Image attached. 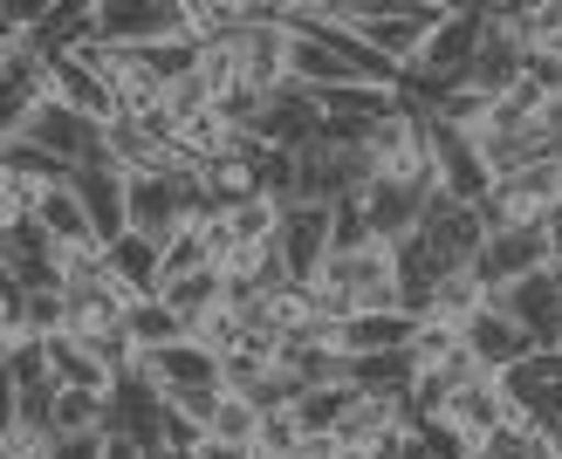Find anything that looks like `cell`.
<instances>
[{
    "label": "cell",
    "instance_id": "1",
    "mask_svg": "<svg viewBox=\"0 0 562 459\" xmlns=\"http://www.w3.org/2000/svg\"><path fill=\"white\" fill-rule=\"evenodd\" d=\"M316 295L329 315H357V309H412L405 302V268H398V240H363V247H336Z\"/></svg>",
    "mask_w": 562,
    "mask_h": 459
},
{
    "label": "cell",
    "instance_id": "2",
    "mask_svg": "<svg viewBox=\"0 0 562 459\" xmlns=\"http://www.w3.org/2000/svg\"><path fill=\"white\" fill-rule=\"evenodd\" d=\"M200 35L186 0H103L82 42H117V48H151V42H186Z\"/></svg>",
    "mask_w": 562,
    "mask_h": 459
},
{
    "label": "cell",
    "instance_id": "3",
    "mask_svg": "<svg viewBox=\"0 0 562 459\" xmlns=\"http://www.w3.org/2000/svg\"><path fill=\"white\" fill-rule=\"evenodd\" d=\"M481 35H487V14L481 8H446L426 27V42H418L405 82H467L473 55H481Z\"/></svg>",
    "mask_w": 562,
    "mask_h": 459
},
{
    "label": "cell",
    "instance_id": "4",
    "mask_svg": "<svg viewBox=\"0 0 562 459\" xmlns=\"http://www.w3.org/2000/svg\"><path fill=\"white\" fill-rule=\"evenodd\" d=\"M555 206H562V152H542L515 179H494L481 213H487V226H521V220H549Z\"/></svg>",
    "mask_w": 562,
    "mask_h": 459
},
{
    "label": "cell",
    "instance_id": "5",
    "mask_svg": "<svg viewBox=\"0 0 562 459\" xmlns=\"http://www.w3.org/2000/svg\"><path fill=\"white\" fill-rule=\"evenodd\" d=\"M555 268V247H549V226L542 220H521V226H487L481 254H473V275H487V289H508V281Z\"/></svg>",
    "mask_w": 562,
    "mask_h": 459
},
{
    "label": "cell",
    "instance_id": "6",
    "mask_svg": "<svg viewBox=\"0 0 562 459\" xmlns=\"http://www.w3.org/2000/svg\"><path fill=\"white\" fill-rule=\"evenodd\" d=\"M432 418L453 425L467 446H481V439H494V433H508V425H521L508 384H501V370H487V378H473V384H460V391H446V405H439Z\"/></svg>",
    "mask_w": 562,
    "mask_h": 459
},
{
    "label": "cell",
    "instance_id": "7",
    "mask_svg": "<svg viewBox=\"0 0 562 459\" xmlns=\"http://www.w3.org/2000/svg\"><path fill=\"white\" fill-rule=\"evenodd\" d=\"M281 261H289L295 281H316L323 261L336 254V206H308V199H295L289 213H281Z\"/></svg>",
    "mask_w": 562,
    "mask_h": 459
},
{
    "label": "cell",
    "instance_id": "8",
    "mask_svg": "<svg viewBox=\"0 0 562 459\" xmlns=\"http://www.w3.org/2000/svg\"><path fill=\"white\" fill-rule=\"evenodd\" d=\"M494 309H508L521 329H536L542 350H562V275L555 268H536L508 281V289H494Z\"/></svg>",
    "mask_w": 562,
    "mask_h": 459
},
{
    "label": "cell",
    "instance_id": "9",
    "mask_svg": "<svg viewBox=\"0 0 562 459\" xmlns=\"http://www.w3.org/2000/svg\"><path fill=\"white\" fill-rule=\"evenodd\" d=\"M186 192L179 179H165V171H131V234H145L158 247H172L186 234Z\"/></svg>",
    "mask_w": 562,
    "mask_h": 459
},
{
    "label": "cell",
    "instance_id": "10",
    "mask_svg": "<svg viewBox=\"0 0 562 459\" xmlns=\"http://www.w3.org/2000/svg\"><path fill=\"white\" fill-rule=\"evenodd\" d=\"M323 103H316V90H302V82H289V90H274L268 103H261V124H255V137L261 145H274V152H302L308 137H323Z\"/></svg>",
    "mask_w": 562,
    "mask_h": 459
},
{
    "label": "cell",
    "instance_id": "11",
    "mask_svg": "<svg viewBox=\"0 0 562 459\" xmlns=\"http://www.w3.org/2000/svg\"><path fill=\"white\" fill-rule=\"evenodd\" d=\"M501 384H508L515 412H521L528 425H555V418H562V350L521 357L515 370H501Z\"/></svg>",
    "mask_w": 562,
    "mask_h": 459
},
{
    "label": "cell",
    "instance_id": "12",
    "mask_svg": "<svg viewBox=\"0 0 562 459\" xmlns=\"http://www.w3.org/2000/svg\"><path fill=\"white\" fill-rule=\"evenodd\" d=\"M528 48L521 42V27L508 21V14H487V35H481V55H473V69H467V82H481V90H494V97H508L515 82L528 76Z\"/></svg>",
    "mask_w": 562,
    "mask_h": 459
},
{
    "label": "cell",
    "instance_id": "13",
    "mask_svg": "<svg viewBox=\"0 0 562 459\" xmlns=\"http://www.w3.org/2000/svg\"><path fill=\"white\" fill-rule=\"evenodd\" d=\"M357 206H363V220H371L378 240H405V234H418V226H426L432 192L418 186V179H378L371 192L357 199Z\"/></svg>",
    "mask_w": 562,
    "mask_h": 459
},
{
    "label": "cell",
    "instance_id": "14",
    "mask_svg": "<svg viewBox=\"0 0 562 459\" xmlns=\"http://www.w3.org/2000/svg\"><path fill=\"white\" fill-rule=\"evenodd\" d=\"M110 433H124L137 446H158L165 439V391H158L151 370L117 378V391H110Z\"/></svg>",
    "mask_w": 562,
    "mask_h": 459
},
{
    "label": "cell",
    "instance_id": "15",
    "mask_svg": "<svg viewBox=\"0 0 562 459\" xmlns=\"http://www.w3.org/2000/svg\"><path fill=\"white\" fill-rule=\"evenodd\" d=\"M27 137H35L42 152H55L69 171H76L82 158H97V152H103V124H97V117H82V110H69V103H42V110H35V124H27Z\"/></svg>",
    "mask_w": 562,
    "mask_h": 459
},
{
    "label": "cell",
    "instance_id": "16",
    "mask_svg": "<svg viewBox=\"0 0 562 459\" xmlns=\"http://www.w3.org/2000/svg\"><path fill=\"white\" fill-rule=\"evenodd\" d=\"M48 69H55V103H69V110H82V117H97V124H110L124 110V97L110 90L76 48H48Z\"/></svg>",
    "mask_w": 562,
    "mask_h": 459
},
{
    "label": "cell",
    "instance_id": "17",
    "mask_svg": "<svg viewBox=\"0 0 562 459\" xmlns=\"http://www.w3.org/2000/svg\"><path fill=\"white\" fill-rule=\"evenodd\" d=\"M467 350L481 357L487 370H515L521 357H536L542 343H536V329H521L508 309H487V315H473V323H467Z\"/></svg>",
    "mask_w": 562,
    "mask_h": 459
},
{
    "label": "cell",
    "instance_id": "18",
    "mask_svg": "<svg viewBox=\"0 0 562 459\" xmlns=\"http://www.w3.org/2000/svg\"><path fill=\"white\" fill-rule=\"evenodd\" d=\"M145 370L158 378L165 398H172V391H192V384H227V370H220V350H206V343H192V336H179V343H165V350H151Z\"/></svg>",
    "mask_w": 562,
    "mask_h": 459
},
{
    "label": "cell",
    "instance_id": "19",
    "mask_svg": "<svg viewBox=\"0 0 562 459\" xmlns=\"http://www.w3.org/2000/svg\"><path fill=\"white\" fill-rule=\"evenodd\" d=\"M494 309V289H487V275H473V268H453V275H439V289L426 295V309L418 315H432V323H453L467 329L473 315H487Z\"/></svg>",
    "mask_w": 562,
    "mask_h": 459
},
{
    "label": "cell",
    "instance_id": "20",
    "mask_svg": "<svg viewBox=\"0 0 562 459\" xmlns=\"http://www.w3.org/2000/svg\"><path fill=\"white\" fill-rule=\"evenodd\" d=\"M439 14H363V21H350L363 42H371L378 55H391L398 69H412V55H418V42H426V27H432Z\"/></svg>",
    "mask_w": 562,
    "mask_h": 459
},
{
    "label": "cell",
    "instance_id": "21",
    "mask_svg": "<svg viewBox=\"0 0 562 459\" xmlns=\"http://www.w3.org/2000/svg\"><path fill=\"white\" fill-rule=\"evenodd\" d=\"M48 433L69 439V433H110V391H90V384H63L48 405Z\"/></svg>",
    "mask_w": 562,
    "mask_h": 459
},
{
    "label": "cell",
    "instance_id": "22",
    "mask_svg": "<svg viewBox=\"0 0 562 459\" xmlns=\"http://www.w3.org/2000/svg\"><path fill=\"white\" fill-rule=\"evenodd\" d=\"M158 295L172 302V309L186 315V329H192L206 309L227 302V268H186V275H165V289H158Z\"/></svg>",
    "mask_w": 562,
    "mask_h": 459
},
{
    "label": "cell",
    "instance_id": "23",
    "mask_svg": "<svg viewBox=\"0 0 562 459\" xmlns=\"http://www.w3.org/2000/svg\"><path fill=\"white\" fill-rule=\"evenodd\" d=\"M110 268H117L137 295H158L165 289V247L145 240V234H117V240H110Z\"/></svg>",
    "mask_w": 562,
    "mask_h": 459
},
{
    "label": "cell",
    "instance_id": "24",
    "mask_svg": "<svg viewBox=\"0 0 562 459\" xmlns=\"http://www.w3.org/2000/svg\"><path fill=\"white\" fill-rule=\"evenodd\" d=\"M261 425H268V405H261V398H247V391H220V405H213V418H206V439L255 446V439H261Z\"/></svg>",
    "mask_w": 562,
    "mask_h": 459
},
{
    "label": "cell",
    "instance_id": "25",
    "mask_svg": "<svg viewBox=\"0 0 562 459\" xmlns=\"http://www.w3.org/2000/svg\"><path fill=\"white\" fill-rule=\"evenodd\" d=\"M35 220L48 226L55 240H103V234H97V220H90V206H82V192H76V179L48 186V199L35 206Z\"/></svg>",
    "mask_w": 562,
    "mask_h": 459
},
{
    "label": "cell",
    "instance_id": "26",
    "mask_svg": "<svg viewBox=\"0 0 562 459\" xmlns=\"http://www.w3.org/2000/svg\"><path fill=\"white\" fill-rule=\"evenodd\" d=\"M124 323H131V336L145 343V350H165V343H179V336H192V329H186V315H179L172 302H165V295H137V302H131V315H124Z\"/></svg>",
    "mask_w": 562,
    "mask_h": 459
},
{
    "label": "cell",
    "instance_id": "27",
    "mask_svg": "<svg viewBox=\"0 0 562 459\" xmlns=\"http://www.w3.org/2000/svg\"><path fill=\"white\" fill-rule=\"evenodd\" d=\"M528 48H562V0H528V8H501Z\"/></svg>",
    "mask_w": 562,
    "mask_h": 459
},
{
    "label": "cell",
    "instance_id": "28",
    "mask_svg": "<svg viewBox=\"0 0 562 459\" xmlns=\"http://www.w3.org/2000/svg\"><path fill=\"white\" fill-rule=\"evenodd\" d=\"M255 329H247V309H234V302H220V309H206L200 323H192V343H206V350H220L227 357L234 343H247Z\"/></svg>",
    "mask_w": 562,
    "mask_h": 459
},
{
    "label": "cell",
    "instance_id": "29",
    "mask_svg": "<svg viewBox=\"0 0 562 459\" xmlns=\"http://www.w3.org/2000/svg\"><path fill=\"white\" fill-rule=\"evenodd\" d=\"M165 103H172V117L186 124V117H200V110H213L220 90H213L206 69H192V76H179V82H165Z\"/></svg>",
    "mask_w": 562,
    "mask_h": 459
},
{
    "label": "cell",
    "instance_id": "30",
    "mask_svg": "<svg viewBox=\"0 0 562 459\" xmlns=\"http://www.w3.org/2000/svg\"><path fill=\"white\" fill-rule=\"evenodd\" d=\"M103 446H110V433H69L48 446V459H103Z\"/></svg>",
    "mask_w": 562,
    "mask_h": 459
},
{
    "label": "cell",
    "instance_id": "31",
    "mask_svg": "<svg viewBox=\"0 0 562 459\" xmlns=\"http://www.w3.org/2000/svg\"><path fill=\"white\" fill-rule=\"evenodd\" d=\"M0 14H8V27H42L55 14V0H0Z\"/></svg>",
    "mask_w": 562,
    "mask_h": 459
},
{
    "label": "cell",
    "instance_id": "32",
    "mask_svg": "<svg viewBox=\"0 0 562 459\" xmlns=\"http://www.w3.org/2000/svg\"><path fill=\"white\" fill-rule=\"evenodd\" d=\"M536 124H542V137H549V152H562V90H549V97L536 103Z\"/></svg>",
    "mask_w": 562,
    "mask_h": 459
},
{
    "label": "cell",
    "instance_id": "33",
    "mask_svg": "<svg viewBox=\"0 0 562 459\" xmlns=\"http://www.w3.org/2000/svg\"><path fill=\"white\" fill-rule=\"evenodd\" d=\"M186 459H255V446H227V439H206L200 452H186Z\"/></svg>",
    "mask_w": 562,
    "mask_h": 459
},
{
    "label": "cell",
    "instance_id": "34",
    "mask_svg": "<svg viewBox=\"0 0 562 459\" xmlns=\"http://www.w3.org/2000/svg\"><path fill=\"white\" fill-rule=\"evenodd\" d=\"M542 226H549V247H555V261H562V206H555V213H549Z\"/></svg>",
    "mask_w": 562,
    "mask_h": 459
},
{
    "label": "cell",
    "instance_id": "35",
    "mask_svg": "<svg viewBox=\"0 0 562 459\" xmlns=\"http://www.w3.org/2000/svg\"><path fill=\"white\" fill-rule=\"evenodd\" d=\"M555 275H562V261H555Z\"/></svg>",
    "mask_w": 562,
    "mask_h": 459
}]
</instances>
